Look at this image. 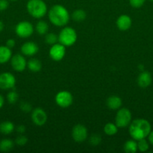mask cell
I'll return each mask as SVG.
<instances>
[{"instance_id":"17","label":"cell","mask_w":153,"mask_h":153,"mask_svg":"<svg viewBox=\"0 0 153 153\" xmlns=\"http://www.w3.org/2000/svg\"><path fill=\"white\" fill-rule=\"evenodd\" d=\"M122 102L120 97L117 96H111L106 100V105L110 109L117 110L122 106Z\"/></svg>"},{"instance_id":"34","label":"cell","mask_w":153,"mask_h":153,"mask_svg":"<svg viewBox=\"0 0 153 153\" xmlns=\"http://www.w3.org/2000/svg\"><path fill=\"white\" fill-rule=\"evenodd\" d=\"M16 131L20 134H23L26 131V127L23 125H20L16 127Z\"/></svg>"},{"instance_id":"10","label":"cell","mask_w":153,"mask_h":153,"mask_svg":"<svg viewBox=\"0 0 153 153\" xmlns=\"http://www.w3.org/2000/svg\"><path fill=\"white\" fill-rule=\"evenodd\" d=\"M49 55L55 61H59L63 59L65 55V46L61 43H55L52 45L49 51Z\"/></svg>"},{"instance_id":"2","label":"cell","mask_w":153,"mask_h":153,"mask_svg":"<svg viewBox=\"0 0 153 153\" xmlns=\"http://www.w3.org/2000/svg\"><path fill=\"white\" fill-rule=\"evenodd\" d=\"M48 16L51 23L56 26H64L70 19L68 11L64 6L61 4H55L50 9Z\"/></svg>"},{"instance_id":"28","label":"cell","mask_w":153,"mask_h":153,"mask_svg":"<svg viewBox=\"0 0 153 153\" xmlns=\"http://www.w3.org/2000/svg\"><path fill=\"white\" fill-rule=\"evenodd\" d=\"M101 141V137L99 134H92L89 138V143L92 146H97Z\"/></svg>"},{"instance_id":"19","label":"cell","mask_w":153,"mask_h":153,"mask_svg":"<svg viewBox=\"0 0 153 153\" xmlns=\"http://www.w3.org/2000/svg\"><path fill=\"white\" fill-rule=\"evenodd\" d=\"M14 130V125L10 121H4L0 123V132L3 134H9Z\"/></svg>"},{"instance_id":"29","label":"cell","mask_w":153,"mask_h":153,"mask_svg":"<svg viewBox=\"0 0 153 153\" xmlns=\"http://www.w3.org/2000/svg\"><path fill=\"white\" fill-rule=\"evenodd\" d=\"M146 0H129V3L130 5L135 8H139V7H142L146 2Z\"/></svg>"},{"instance_id":"14","label":"cell","mask_w":153,"mask_h":153,"mask_svg":"<svg viewBox=\"0 0 153 153\" xmlns=\"http://www.w3.org/2000/svg\"><path fill=\"white\" fill-rule=\"evenodd\" d=\"M132 25V19L128 15L122 14L116 20V26L121 31H127Z\"/></svg>"},{"instance_id":"8","label":"cell","mask_w":153,"mask_h":153,"mask_svg":"<svg viewBox=\"0 0 153 153\" xmlns=\"http://www.w3.org/2000/svg\"><path fill=\"white\" fill-rule=\"evenodd\" d=\"M71 135L75 142L82 143L86 140L88 137V131L83 125L77 124L72 129Z\"/></svg>"},{"instance_id":"30","label":"cell","mask_w":153,"mask_h":153,"mask_svg":"<svg viewBox=\"0 0 153 153\" xmlns=\"http://www.w3.org/2000/svg\"><path fill=\"white\" fill-rule=\"evenodd\" d=\"M20 110L22 111L25 112V113H28L32 111V105L27 102H22L20 103Z\"/></svg>"},{"instance_id":"37","label":"cell","mask_w":153,"mask_h":153,"mask_svg":"<svg viewBox=\"0 0 153 153\" xmlns=\"http://www.w3.org/2000/svg\"><path fill=\"white\" fill-rule=\"evenodd\" d=\"M3 28H4V24H3V22L0 20V32L2 31Z\"/></svg>"},{"instance_id":"20","label":"cell","mask_w":153,"mask_h":153,"mask_svg":"<svg viewBox=\"0 0 153 153\" xmlns=\"http://www.w3.org/2000/svg\"><path fill=\"white\" fill-rule=\"evenodd\" d=\"M14 141L10 139H2L0 141V151L3 152H7L11 150L14 148Z\"/></svg>"},{"instance_id":"1","label":"cell","mask_w":153,"mask_h":153,"mask_svg":"<svg viewBox=\"0 0 153 153\" xmlns=\"http://www.w3.org/2000/svg\"><path fill=\"white\" fill-rule=\"evenodd\" d=\"M152 130L149 122L145 119H136L130 122L129 125V134L135 140L148 137Z\"/></svg>"},{"instance_id":"26","label":"cell","mask_w":153,"mask_h":153,"mask_svg":"<svg viewBox=\"0 0 153 153\" xmlns=\"http://www.w3.org/2000/svg\"><path fill=\"white\" fill-rule=\"evenodd\" d=\"M137 149L140 152H146L149 148V145H148V141L146 140L145 138L141 139V140H137Z\"/></svg>"},{"instance_id":"13","label":"cell","mask_w":153,"mask_h":153,"mask_svg":"<svg viewBox=\"0 0 153 153\" xmlns=\"http://www.w3.org/2000/svg\"><path fill=\"white\" fill-rule=\"evenodd\" d=\"M38 50L39 48L37 43L31 41L26 42L22 45L20 48L22 54L26 56H33L38 53Z\"/></svg>"},{"instance_id":"18","label":"cell","mask_w":153,"mask_h":153,"mask_svg":"<svg viewBox=\"0 0 153 153\" xmlns=\"http://www.w3.org/2000/svg\"><path fill=\"white\" fill-rule=\"evenodd\" d=\"M27 67L30 71L33 72V73H38L41 70L42 64L39 60L36 59V58H31L27 62Z\"/></svg>"},{"instance_id":"35","label":"cell","mask_w":153,"mask_h":153,"mask_svg":"<svg viewBox=\"0 0 153 153\" xmlns=\"http://www.w3.org/2000/svg\"><path fill=\"white\" fill-rule=\"evenodd\" d=\"M148 141H149V143L153 145V131H152V130L151 131H150L149 134H148Z\"/></svg>"},{"instance_id":"9","label":"cell","mask_w":153,"mask_h":153,"mask_svg":"<svg viewBox=\"0 0 153 153\" xmlns=\"http://www.w3.org/2000/svg\"><path fill=\"white\" fill-rule=\"evenodd\" d=\"M15 84L16 79L12 73L5 72L0 74V89H11L15 86Z\"/></svg>"},{"instance_id":"21","label":"cell","mask_w":153,"mask_h":153,"mask_svg":"<svg viewBox=\"0 0 153 153\" xmlns=\"http://www.w3.org/2000/svg\"><path fill=\"white\" fill-rule=\"evenodd\" d=\"M124 150L127 153H135L138 150L137 143L135 140H129L124 144Z\"/></svg>"},{"instance_id":"31","label":"cell","mask_w":153,"mask_h":153,"mask_svg":"<svg viewBox=\"0 0 153 153\" xmlns=\"http://www.w3.org/2000/svg\"><path fill=\"white\" fill-rule=\"evenodd\" d=\"M27 142H28V139L24 135H19L18 137H16V140H15V143L19 146H24Z\"/></svg>"},{"instance_id":"22","label":"cell","mask_w":153,"mask_h":153,"mask_svg":"<svg viewBox=\"0 0 153 153\" xmlns=\"http://www.w3.org/2000/svg\"><path fill=\"white\" fill-rule=\"evenodd\" d=\"M48 24L45 21L40 20L38 22V23L35 25L36 32L40 35H44L47 33L48 31Z\"/></svg>"},{"instance_id":"11","label":"cell","mask_w":153,"mask_h":153,"mask_svg":"<svg viewBox=\"0 0 153 153\" xmlns=\"http://www.w3.org/2000/svg\"><path fill=\"white\" fill-rule=\"evenodd\" d=\"M31 117L33 123L38 126H44L47 121L46 113L44 109L40 108H37L32 111Z\"/></svg>"},{"instance_id":"23","label":"cell","mask_w":153,"mask_h":153,"mask_svg":"<svg viewBox=\"0 0 153 153\" xmlns=\"http://www.w3.org/2000/svg\"><path fill=\"white\" fill-rule=\"evenodd\" d=\"M71 17L75 22H80L85 20L86 17V13L82 9H77V10H75L73 12Z\"/></svg>"},{"instance_id":"5","label":"cell","mask_w":153,"mask_h":153,"mask_svg":"<svg viewBox=\"0 0 153 153\" xmlns=\"http://www.w3.org/2000/svg\"><path fill=\"white\" fill-rule=\"evenodd\" d=\"M115 121L118 128H124L130 125L131 121V113L130 110L125 108L119 109L116 115Z\"/></svg>"},{"instance_id":"6","label":"cell","mask_w":153,"mask_h":153,"mask_svg":"<svg viewBox=\"0 0 153 153\" xmlns=\"http://www.w3.org/2000/svg\"><path fill=\"white\" fill-rule=\"evenodd\" d=\"M15 32L16 35L22 38L29 37L34 32V27L28 21L20 22L15 27Z\"/></svg>"},{"instance_id":"39","label":"cell","mask_w":153,"mask_h":153,"mask_svg":"<svg viewBox=\"0 0 153 153\" xmlns=\"http://www.w3.org/2000/svg\"><path fill=\"white\" fill-rule=\"evenodd\" d=\"M149 1H153V0H149Z\"/></svg>"},{"instance_id":"24","label":"cell","mask_w":153,"mask_h":153,"mask_svg":"<svg viewBox=\"0 0 153 153\" xmlns=\"http://www.w3.org/2000/svg\"><path fill=\"white\" fill-rule=\"evenodd\" d=\"M104 133L106 135H115L118 132V126L116 124L112 123H106L104 126Z\"/></svg>"},{"instance_id":"15","label":"cell","mask_w":153,"mask_h":153,"mask_svg":"<svg viewBox=\"0 0 153 153\" xmlns=\"http://www.w3.org/2000/svg\"><path fill=\"white\" fill-rule=\"evenodd\" d=\"M152 78L150 73L147 71H142L140 73L137 77V84L140 88H146L152 84Z\"/></svg>"},{"instance_id":"12","label":"cell","mask_w":153,"mask_h":153,"mask_svg":"<svg viewBox=\"0 0 153 153\" xmlns=\"http://www.w3.org/2000/svg\"><path fill=\"white\" fill-rule=\"evenodd\" d=\"M10 64H11L12 68L16 72L24 71L26 67H27V62L26 61V58H24L23 55H20V54H16L11 57Z\"/></svg>"},{"instance_id":"32","label":"cell","mask_w":153,"mask_h":153,"mask_svg":"<svg viewBox=\"0 0 153 153\" xmlns=\"http://www.w3.org/2000/svg\"><path fill=\"white\" fill-rule=\"evenodd\" d=\"M8 0H0V11H4L8 7Z\"/></svg>"},{"instance_id":"27","label":"cell","mask_w":153,"mask_h":153,"mask_svg":"<svg viewBox=\"0 0 153 153\" xmlns=\"http://www.w3.org/2000/svg\"><path fill=\"white\" fill-rule=\"evenodd\" d=\"M7 100L10 104H15L18 100V94L16 91H12L8 94Z\"/></svg>"},{"instance_id":"33","label":"cell","mask_w":153,"mask_h":153,"mask_svg":"<svg viewBox=\"0 0 153 153\" xmlns=\"http://www.w3.org/2000/svg\"><path fill=\"white\" fill-rule=\"evenodd\" d=\"M15 43H16V42L14 39H8L6 42V46H8L10 49H12L13 47H14Z\"/></svg>"},{"instance_id":"16","label":"cell","mask_w":153,"mask_h":153,"mask_svg":"<svg viewBox=\"0 0 153 153\" xmlns=\"http://www.w3.org/2000/svg\"><path fill=\"white\" fill-rule=\"evenodd\" d=\"M12 57L11 49L6 46H0V64L10 61Z\"/></svg>"},{"instance_id":"25","label":"cell","mask_w":153,"mask_h":153,"mask_svg":"<svg viewBox=\"0 0 153 153\" xmlns=\"http://www.w3.org/2000/svg\"><path fill=\"white\" fill-rule=\"evenodd\" d=\"M58 41V36L55 33H49L45 35V42L49 45H53Z\"/></svg>"},{"instance_id":"36","label":"cell","mask_w":153,"mask_h":153,"mask_svg":"<svg viewBox=\"0 0 153 153\" xmlns=\"http://www.w3.org/2000/svg\"><path fill=\"white\" fill-rule=\"evenodd\" d=\"M4 98H3L2 96L0 95V109L3 107V105H4Z\"/></svg>"},{"instance_id":"3","label":"cell","mask_w":153,"mask_h":153,"mask_svg":"<svg viewBox=\"0 0 153 153\" xmlns=\"http://www.w3.org/2000/svg\"><path fill=\"white\" fill-rule=\"evenodd\" d=\"M26 9L32 17L40 19L46 15L47 6L43 0H28L26 4Z\"/></svg>"},{"instance_id":"7","label":"cell","mask_w":153,"mask_h":153,"mask_svg":"<svg viewBox=\"0 0 153 153\" xmlns=\"http://www.w3.org/2000/svg\"><path fill=\"white\" fill-rule=\"evenodd\" d=\"M56 103L59 107L66 108L70 106L73 103V96L69 91H59L56 95L55 97Z\"/></svg>"},{"instance_id":"38","label":"cell","mask_w":153,"mask_h":153,"mask_svg":"<svg viewBox=\"0 0 153 153\" xmlns=\"http://www.w3.org/2000/svg\"><path fill=\"white\" fill-rule=\"evenodd\" d=\"M10 1H16V0H10Z\"/></svg>"},{"instance_id":"4","label":"cell","mask_w":153,"mask_h":153,"mask_svg":"<svg viewBox=\"0 0 153 153\" xmlns=\"http://www.w3.org/2000/svg\"><path fill=\"white\" fill-rule=\"evenodd\" d=\"M58 41L63 46H70L76 41V32L71 27H64L59 32L58 36Z\"/></svg>"}]
</instances>
